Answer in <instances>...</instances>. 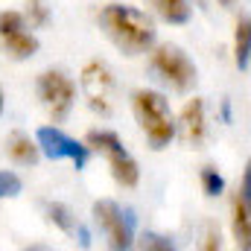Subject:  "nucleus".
Returning a JSON list of instances; mask_svg holds the SVG:
<instances>
[{
    "label": "nucleus",
    "mask_w": 251,
    "mask_h": 251,
    "mask_svg": "<svg viewBox=\"0 0 251 251\" xmlns=\"http://www.w3.org/2000/svg\"><path fill=\"white\" fill-rule=\"evenodd\" d=\"M0 53L15 62H26L38 53V38L21 12H0Z\"/></svg>",
    "instance_id": "423d86ee"
},
{
    "label": "nucleus",
    "mask_w": 251,
    "mask_h": 251,
    "mask_svg": "<svg viewBox=\"0 0 251 251\" xmlns=\"http://www.w3.org/2000/svg\"><path fill=\"white\" fill-rule=\"evenodd\" d=\"M131 108H134V117H137L140 128L146 131V140L152 149L170 146V140L176 137V120H173V111H170V102L164 100V94L134 91Z\"/></svg>",
    "instance_id": "f03ea898"
},
{
    "label": "nucleus",
    "mask_w": 251,
    "mask_h": 251,
    "mask_svg": "<svg viewBox=\"0 0 251 251\" xmlns=\"http://www.w3.org/2000/svg\"><path fill=\"white\" fill-rule=\"evenodd\" d=\"M102 32L108 35V41L123 53V56H140L149 53L155 44V24L146 12L123 6V3H108L100 9L97 15Z\"/></svg>",
    "instance_id": "f257e3e1"
},
{
    "label": "nucleus",
    "mask_w": 251,
    "mask_h": 251,
    "mask_svg": "<svg viewBox=\"0 0 251 251\" xmlns=\"http://www.w3.org/2000/svg\"><path fill=\"white\" fill-rule=\"evenodd\" d=\"M24 21H26L29 29H44L50 24V6L44 0H29L26 12H24Z\"/></svg>",
    "instance_id": "dca6fc26"
},
{
    "label": "nucleus",
    "mask_w": 251,
    "mask_h": 251,
    "mask_svg": "<svg viewBox=\"0 0 251 251\" xmlns=\"http://www.w3.org/2000/svg\"><path fill=\"white\" fill-rule=\"evenodd\" d=\"M35 91H38L41 105L47 108V114L56 123H62L70 114L73 100H76V88H73V82L64 76L62 70H44L38 76V82H35Z\"/></svg>",
    "instance_id": "0eeeda50"
},
{
    "label": "nucleus",
    "mask_w": 251,
    "mask_h": 251,
    "mask_svg": "<svg viewBox=\"0 0 251 251\" xmlns=\"http://www.w3.org/2000/svg\"><path fill=\"white\" fill-rule=\"evenodd\" d=\"M21 190H24V181L12 170H0V199H15L21 196Z\"/></svg>",
    "instance_id": "a211bd4d"
},
{
    "label": "nucleus",
    "mask_w": 251,
    "mask_h": 251,
    "mask_svg": "<svg viewBox=\"0 0 251 251\" xmlns=\"http://www.w3.org/2000/svg\"><path fill=\"white\" fill-rule=\"evenodd\" d=\"M204 249H219V234H207V243H204Z\"/></svg>",
    "instance_id": "aec40b11"
},
{
    "label": "nucleus",
    "mask_w": 251,
    "mask_h": 251,
    "mask_svg": "<svg viewBox=\"0 0 251 251\" xmlns=\"http://www.w3.org/2000/svg\"><path fill=\"white\" fill-rule=\"evenodd\" d=\"M0 114H3V91H0Z\"/></svg>",
    "instance_id": "4be33fe9"
},
{
    "label": "nucleus",
    "mask_w": 251,
    "mask_h": 251,
    "mask_svg": "<svg viewBox=\"0 0 251 251\" xmlns=\"http://www.w3.org/2000/svg\"><path fill=\"white\" fill-rule=\"evenodd\" d=\"M94 222L105 234L108 249H114V251L131 249V228H134L131 210H123L111 199H100V201H94Z\"/></svg>",
    "instance_id": "39448f33"
},
{
    "label": "nucleus",
    "mask_w": 251,
    "mask_h": 251,
    "mask_svg": "<svg viewBox=\"0 0 251 251\" xmlns=\"http://www.w3.org/2000/svg\"><path fill=\"white\" fill-rule=\"evenodd\" d=\"M6 155H9L18 167H35L38 158H41V149H38V143H35L29 134L12 131V134L6 137Z\"/></svg>",
    "instance_id": "f8f14e48"
},
{
    "label": "nucleus",
    "mask_w": 251,
    "mask_h": 251,
    "mask_svg": "<svg viewBox=\"0 0 251 251\" xmlns=\"http://www.w3.org/2000/svg\"><path fill=\"white\" fill-rule=\"evenodd\" d=\"M149 73L158 85L187 94L196 85V64L187 59V53L176 44H161L152 56H149Z\"/></svg>",
    "instance_id": "7ed1b4c3"
},
{
    "label": "nucleus",
    "mask_w": 251,
    "mask_h": 251,
    "mask_svg": "<svg viewBox=\"0 0 251 251\" xmlns=\"http://www.w3.org/2000/svg\"><path fill=\"white\" fill-rule=\"evenodd\" d=\"M140 249H155V251H173L176 243L170 237H161V234H143L140 240Z\"/></svg>",
    "instance_id": "6ab92c4d"
},
{
    "label": "nucleus",
    "mask_w": 251,
    "mask_h": 251,
    "mask_svg": "<svg viewBox=\"0 0 251 251\" xmlns=\"http://www.w3.org/2000/svg\"><path fill=\"white\" fill-rule=\"evenodd\" d=\"M149 3L158 12V18H164L167 24H187L190 21L187 0H149Z\"/></svg>",
    "instance_id": "2eb2a0df"
},
{
    "label": "nucleus",
    "mask_w": 251,
    "mask_h": 251,
    "mask_svg": "<svg viewBox=\"0 0 251 251\" xmlns=\"http://www.w3.org/2000/svg\"><path fill=\"white\" fill-rule=\"evenodd\" d=\"M234 237L240 249H251V170L243 173V187L234 199Z\"/></svg>",
    "instance_id": "9b49d317"
},
{
    "label": "nucleus",
    "mask_w": 251,
    "mask_h": 251,
    "mask_svg": "<svg viewBox=\"0 0 251 251\" xmlns=\"http://www.w3.org/2000/svg\"><path fill=\"white\" fill-rule=\"evenodd\" d=\"M199 181H201V190H204V196H222V190H225V178L213 170V167H201V173H199Z\"/></svg>",
    "instance_id": "f3484780"
},
{
    "label": "nucleus",
    "mask_w": 251,
    "mask_h": 251,
    "mask_svg": "<svg viewBox=\"0 0 251 251\" xmlns=\"http://www.w3.org/2000/svg\"><path fill=\"white\" fill-rule=\"evenodd\" d=\"M196 3H204V0H196Z\"/></svg>",
    "instance_id": "5701e85b"
},
{
    "label": "nucleus",
    "mask_w": 251,
    "mask_h": 251,
    "mask_svg": "<svg viewBox=\"0 0 251 251\" xmlns=\"http://www.w3.org/2000/svg\"><path fill=\"white\" fill-rule=\"evenodd\" d=\"M234 62L240 67V73H249V62H251V21H249V15H243L237 21V32H234Z\"/></svg>",
    "instance_id": "4468645a"
},
{
    "label": "nucleus",
    "mask_w": 251,
    "mask_h": 251,
    "mask_svg": "<svg viewBox=\"0 0 251 251\" xmlns=\"http://www.w3.org/2000/svg\"><path fill=\"white\" fill-rule=\"evenodd\" d=\"M82 91H85L88 105L97 114L111 117V111H114V76L102 62H88L82 67Z\"/></svg>",
    "instance_id": "6e6552de"
},
{
    "label": "nucleus",
    "mask_w": 251,
    "mask_h": 251,
    "mask_svg": "<svg viewBox=\"0 0 251 251\" xmlns=\"http://www.w3.org/2000/svg\"><path fill=\"white\" fill-rule=\"evenodd\" d=\"M176 131L181 134V140L187 143L190 149H201L207 126H204V102L201 100H190L187 105L181 108V117L176 123Z\"/></svg>",
    "instance_id": "9d476101"
},
{
    "label": "nucleus",
    "mask_w": 251,
    "mask_h": 251,
    "mask_svg": "<svg viewBox=\"0 0 251 251\" xmlns=\"http://www.w3.org/2000/svg\"><path fill=\"white\" fill-rule=\"evenodd\" d=\"M44 210H47V219L53 222V225H59L64 234H79V243L88 249L91 246V240H88V231L79 225V219L73 216V210L67 207V204H62V201H44Z\"/></svg>",
    "instance_id": "ddd939ff"
},
{
    "label": "nucleus",
    "mask_w": 251,
    "mask_h": 251,
    "mask_svg": "<svg viewBox=\"0 0 251 251\" xmlns=\"http://www.w3.org/2000/svg\"><path fill=\"white\" fill-rule=\"evenodd\" d=\"M85 143H88V149L102 152V155L108 158V167H111V176H114L117 184L134 187V184L140 181L137 161L128 155V149L120 143V137H117L114 131H108V128H94V131H88Z\"/></svg>",
    "instance_id": "20e7f679"
},
{
    "label": "nucleus",
    "mask_w": 251,
    "mask_h": 251,
    "mask_svg": "<svg viewBox=\"0 0 251 251\" xmlns=\"http://www.w3.org/2000/svg\"><path fill=\"white\" fill-rule=\"evenodd\" d=\"M35 143H38L41 155H47L53 161L67 158L76 170H85V164H88V146H82L79 140L67 137L62 128H56V126H41L35 131Z\"/></svg>",
    "instance_id": "1a4fd4ad"
},
{
    "label": "nucleus",
    "mask_w": 251,
    "mask_h": 251,
    "mask_svg": "<svg viewBox=\"0 0 251 251\" xmlns=\"http://www.w3.org/2000/svg\"><path fill=\"white\" fill-rule=\"evenodd\" d=\"M219 3H222V6H234V0H219Z\"/></svg>",
    "instance_id": "412c9836"
}]
</instances>
